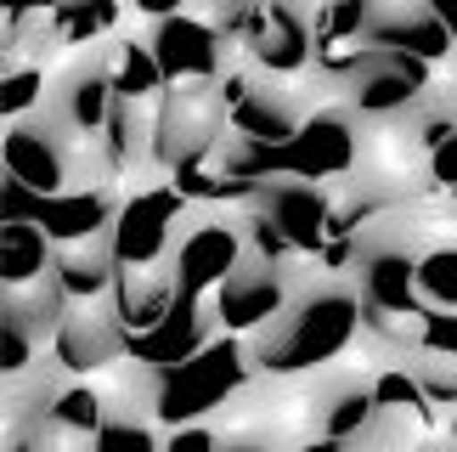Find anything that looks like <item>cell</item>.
Returning <instances> with one entry per match:
<instances>
[{"label": "cell", "instance_id": "6da1fadb", "mask_svg": "<svg viewBox=\"0 0 457 452\" xmlns=\"http://www.w3.org/2000/svg\"><path fill=\"white\" fill-rule=\"evenodd\" d=\"M356 334H361L356 277H328V283L294 294V306L271 328H260L249 339V356H254V373H271V379L322 373V368L350 356Z\"/></svg>", "mask_w": 457, "mask_h": 452}, {"label": "cell", "instance_id": "7a4b0ae2", "mask_svg": "<svg viewBox=\"0 0 457 452\" xmlns=\"http://www.w3.org/2000/svg\"><path fill=\"white\" fill-rule=\"evenodd\" d=\"M254 379V356H249V339L243 334H209V345H198L187 362L158 373V390H153V419L175 430V424H192V419H220L226 407L237 402V390Z\"/></svg>", "mask_w": 457, "mask_h": 452}, {"label": "cell", "instance_id": "3957f363", "mask_svg": "<svg viewBox=\"0 0 457 452\" xmlns=\"http://www.w3.org/2000/svg\"><path fill=\"white\" fill-rule=\"evenodd\" d=\"M356 164H361V119L345 96L305 113L300 130H294L283 147H266V176L271 181L294 176V181H316V187H339V181L356 176Z\"/></svg>", "mask_w": 457, "mask_h": 452}, {"label": "cell", "instance_id": "277c9868", "mask_svg": "<svg viewBox=\"0 0 457 452\" xmlns=\"http://www.w3.org/2000/svg\"><path fill=\"white\" fill-rule=\"evenodd\" d=\"M192 215H198V204L187 193H175L170 176L153 187H130L119 215H113L108 249L119 266H170V255H175V243H181Z\"/></svg>", "mask_w": 457, "mask_h": 452}, {"label": "cell", "instance_id": "5b68a950", "mask_svg": "<svg viewBox=\"0 0 457 452\" xmlns=\"http://www.w3.org/2000/svg\"><path fill=\"white\" fill-rule=\"evenodd\" d=\"M249 260V238H243V210H198L187 221L181 243L170 255L175 283L192 294H215Z\"/></svg>", "mask_w": 457, "mask_h": 452}, {"label": "cell", "instance_id": "8992f818", "mask_svg": "<svg viewBox=\"0 0 457 452\" xmlns=\"http://www.w3.org/2000/svg\"><path fill=\"white\" fill-rule=\"evenodd\" d=\"M226 130H232V113H226L215 80H181L158 96V159H164V170L175 159L209 153Z\"/></svg>", "mask_w": 457, "mask_h": 452}, {"label": "cell", "instance_id": "52a82bcc", "mask_svg": "<svg viewBox=\"0 0 457 452\" xmlns=\"http://www.w3.org/2000/svg\"><path fill=\"white\" fill-rule=\"evenodd\" d=\"M46 356L57 362L62 379H91L108 362L125 356V328H119L108 300H74L62 311L57 334L46 339Z\"/></svg>", "mask_w": 457, "mask_h": 452}, {"label": "cell", "instance_id": "ba28073f", "mask_svg": "<svg viewBox=\"0 0 457 452\" xmlns=\"http://www.w3.org/2000/svg\"><path fill=\"white\" fill-rule=\"evenodd\" d=\"M147 40L164 63V80L181 85V80H220V68L237 57V46L220 34L215 17L204 12H175V17H158L147 23Z\"/></svg>", "mask_w": 457, "mask_h": 452}, {"label": "cell", "instance_id": "9c48e42d", "mask_svg": "<svg viewBox=\"0 0 457 452\" xmlns=\"http://www.w3.org/2000/svg\"><path fill=\"white\" fill-rule=\"evenodd\" d=\"M288 306H294L288 277L260 266V260H243V266L209 294V317H215V328L220 334H243V339H254L260 328H271Z\"/></svg>", "mask_w": 457, "mask_h": 452}, {"label": "cell", "instance_id": "30bf717a", "mask_svg": "<svg viewBox=\"0 0 457 452\" xmlns=\"http://www.w3.org/2000/svg\"><path fill=\"white\" fill-rule=\"evenodd\" d=\"M209 334H215L209 294L181 289V294H175V306H170L153 328H142V334H125V356L147 362L153 373H164V368H175V362H187L198 345H209Z\"/></svg>", "mask_w": 457, "mask_h": 452}, {"label": "cell", "instance_id": "8fae6325", "mask_svg": "<svg viewBox=\"0 0 457 452\" xmlns=\"http://www.w3.org/2000/svg\"><path fill=\"white\" fill-rule=\"evenodd\" d=\"M125 204V187L119 181H102V187H62V193L40 198V221L46 238L57 243H91V238H108L113 232V215Z\"/></svg>", "mask_w": 457, "mask_h": 452}, {"label": "cell", "instance_id": "7c38bea8", "mask_svg": "<svg viewBox=\"0 0 457 452\" xmlns=\"http://www.w3.org/2000/svg\"><path fill=\"white\" fill-rule=\"evenodd\" d=\"M356 289H361V306L424 311V294H418V249H407L395 238H367L361 266H356Z\"/></svg>", "mask_w": 457, "mask_h": 452}, {"label": "cell", "instance_id": "4fadbf2b", "mask_svg": "<svg viewBox=\"0 0 457 452\" xmlns=\"http://www.w3.org/2000/svg\"><path fill=\"white\" fill-rule=\"evenodd\" d=\"M260 210H266L283 232L294 238V249L316 255L322 243L333 238V187H316V181H266V193H260Z\"/></svg>", "mask_w": 457, "mask_h": 452}, {"label": "cell", "instance_id": "5bb4252c", "mask_svg": "<svg viewBox=\"0 0 457 452\" xmlns=\"http://www.w3.org/2000/svg\"><path fill=\"white\" fill-rule=\"evenodd\" d=\"M6 176L34 187V193H62L68 187V153H62V136L51 125V113L29 119V125H6Z\"/></svg>", "mask_w": 457, "mask_h": 452}, {"label": "cell", "instance_id": "9a60e30c", "mask_svg": "<svg viewBox=\"0 0 457 452\" xmlns=\"http://www.w3.org/2000/svg\"><path fill=\"white\" fill-rule=\"evenodd\" d=\"M175 294H181V283H175L170 266H119L108 306L125 334H142V328H153L175 306Z\"/></svg>", "mask_w": 457, "mask_h": 452}, {"label": "cell", "instance_id": "2e32d148", "mask_svg": "<svg viewBox=\"0 0 457 452\" xmlns=\"http://www.w3.org/2000/svg\"><path fill=\"white\" fill-rule=\"evenodd\" d=\"M51 277L68 300H108L113 294V277H119V260L108 249V238H91V243H62L51 255Z\"/></svg>", "mask_w": 457, "mask_h": 452}, {"label": "cell", "instance_id": "e0dca14e", "mask_svg": "<svg viewBox=\"0 0 457 452\" xmlns=\"http://www.w3.org/2000/svg\"><path fill=\"white\" fill-rule=\"evenodd\" d=\"M125 17H130V0H62L51 12V29L62 40V57H74V51H96L113 34H125Z\"/></svg>", "mask_w": 457, "mask_h": 452}, {"label": "cell", "instance_id": "ac0fdd59", "mask_svg": "<svg viewBox=\"0 0 457 452\" xmlns=\"http://www.w3.org/2000/svg\"><path fill=\"white\" fill-rule=\"evenodd\" d=\"M367 46H378V51H412V57H424V63H446L452 51H457L452 29H446L429 6L401 12V17H373Z\"/></svg>", "mask_w": 457, "mask_h": 452}, {"label": "cell", "instance_id": "d6986e66", "mask_svg": "<svg viewBox=\"0 0 457 452\" xmlns=\"http://www.w3.org/2000/svg\"><path fill=\"white\" fill-rule=\"evenodd\" d=\"M345 102L350 108H356V119L367 125V119H395V113H412L418 102H424V91H418V85L401 74V68L384 57V51L373 46V68H367V74L350 85L345 91Z\"/></svg>", "mask_w": 457, "mask_h": 452}, {"label": "cell", "instance_id": "ffe728a7", "mask_svg": "<svg viewBox=\"0 0 457 452\" xmlns=\"http://www.w3.org/2000/svg\"><path fill=\"white\" fill-rule=\"evenodd\" d=\"M51 255H57V243L46 238L40 221H6L0 226V272H6V289H34L40 277H51Z\"/></svg>", "mask_w": 457, "mask_h": 452}, {"label": "cell", "instance_id": "44dd1931", "mask_svg": "<svg viewBox=\"0 0 457 452\" xmlns=\"http://www.w3.org/2000/svg\"><path fill=\"white\" fill-rule=\"evenodd\" d=\"M51 91H57L51 63H12L6 80H0V113H6V125H29V119H40L51 108Z\"/></svg>", "mask_w": 457, "mask_h": 452}, {"label": "cell", "instance_id": "7402d4cb", "mask_svg": "<svg viewBox=\"0 0 457 452\" xmlns=\"http://www.w3.org/2000/svg\"><path fill=\"white\" fill-rule=\"evenodd\" d=\"M373 29V0H322L311 12V34H316V51L322 46H350V40H367Z\"/></svg>", "mask_w": 457, "mask_h": 452}, {"label": "cell", "instance_id": "603a6c76", "mask_svg": "<svg viewBox=\"0 0 457 452\" xmlns=\"http://www.w3.org/2000/svg\"><path fill=\"white\" fill-rule=\"evenodd\" d=\"M418 294H424V306L457 311V243L418 249Z\"/></svg>", "mask_w": 457, "mask_h": 452}, {"label": "cell", "instance_id": "cb8c5ba5", "mask_svg": "<svg viewBox=\"0 0 457 452\" xmlns=\"http://www.w3.org/2000/svg\"><path fill=\"white\" fill-rule=\"evenodd\" d=\"M243 238H249V260H260V266H271V272H283V266H294L305 249H294V238L277 226L266 210H243Z\"/></svg>", "mask_w": 457, "mask_h": 452}, {"label": "cell", "instance_id": "d4e9b609", "mask_svg": "<svg viewBox=\"0 0 457 452\" xmlns=\"http://www.w3.org/2000/svg\"><path fill=\"white\" fill-rule=\"evenodd\" d=\"M153 413H108V424L96 430V447H153Z\"/></svg>", "mask_w": 457, "mask_h": 452}, {"label": "cell", "instance_id": "484cf974", "mask_svg": "<svg viewBox=\"0 0 457 452\" xmlns=\"http://www.w3.org/2000/svg\"><path fill=\"white\" fill-rule=\"evenodd\" d=\"M418 351H435V356H457V311L424 306V322H418Z\"/></svg>", "mask_w": 457, "mask_h": 452}, {"label": "cell", "instance_id": "4316f807", "mask_svg": "<svg viewBox=\"0 0 457 452\" xmlns=\"http://www.w3.org/2000/svg\"><path fill=\"white\" fill-rule=\"evenodd\" d=\"M429 181L441 187V193H457V130L429 153Z\"/></svg>", "mask_w": 457, "mask_h": 452}, {"label": "cell", "instance_id": "83f0119b", "mask_svg": "<svg viewBox=\"0 0 457 452\" xmlns=\"http://www.w3.org/2000/svg\"><path fill=\"white\" fill-rule=\"evenodd\" d=\"M40 198L46 193H34V187L6 176V204H0V210H6V221H34V215H40Z\"/></svg>", "mask_w": 457, "mask_h": 452}, {"label": "cell", "instance_id": "f1b7e54d", "mask_svg": "<svg viewBox=\"0 0 457 452\" xmlns=\"http://www.w3.org/2000/svg\"><path fill=\"white\" fill-rule=\"evenodd\" d=\"M136 17H147V23H158V17H175V12H187L192 0H130Z\"/></svg>", "mask_w": 457, "mask_h": 452}, {"label": "cell", "instance_id": "f546056e", "mask_svg": "<svg viewBox=\"0 0 457 452\" xmlns=\"http://www.w3.org/2000/svg\"><path fill=\"white\" fill-rule=\"evenodd\" d=\"M57 6H62V0H6V17H46Z\"/></svg>", "mask_w": 457, "mask_h": 452}, {"label": "cell", "instance_id": "4dcf8cb0", "mask_svg": "<svg viewBox=\"0 0 457 452\" xmlns=\"http://www.w3.org/2000/svg\"><path fill=\"white\" fill-rule=\"evenodd\" d=\"M429 12L441 17V23L452 29V40H457V0H429Z\"/></svg>", "mask_w": 457, "mask_h": 452}, {"label": "cell", "instance_id": "1f68e13d", "mask_svg": "<svg viewBox=\"0 0 457 452\" xmlns=\"http://www.w3.org/2000/svg\"><path fill=\"white\" fill-rule=\"evenodd\" d=\"M283 6H294V12H316L322 0H283Z\"/></svg>", "mask_w": 457, "mask_h": 452}]
</instances>
